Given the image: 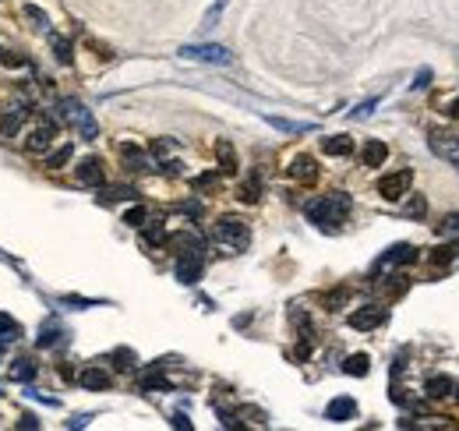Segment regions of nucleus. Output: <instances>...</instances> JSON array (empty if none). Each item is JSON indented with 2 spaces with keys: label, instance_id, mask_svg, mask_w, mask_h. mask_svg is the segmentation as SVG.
<instances>
[{
  "label": "nucleus",
  "instance_id": "nucleus-32",
  "mask_svg": "<svg viewBox=\"0 0 459 431\" xmlns=\"http://www.w3.org/2000/svg\"><path fill=\"white\" fill-rule=\"evenodd\" d=\"M57 339H60V332L50 325V329H43V336H39V346H53Z\"/></svg>",
  "mask_w": 459,
  "mask_h": 431
},
{
  "label": "nucleus",
  "instance_id": "nucleus-23",
  "mask_svg": "<svg viewBox=\"0 0 459 431\" xmlns=\"http://www.w3.org/2000/svg\"><path fill=\"white\" fill-rule=\"evenodd\" d=\"M367 364H371V361H367V353H354V357H347V364H343V368H347V375H357V378H364V375H367Z\"/></svg>",
  "mask_w": 459,
  "mask_h": 431
},
{
  "label": "nucleus",
  "instance_id": "nucleus-5",
  "mask_svg": "<svg viewBox=\"0 0 459 431\" xmlns=\"http://www.w3.org/2000/svg\"><path fill=\"white\" fill-rule=\"evenodd\" d=\"M410 184H413V174H410V170H396V174H389V177L378 181V195H381L385 202H399V198L410 191Z\"/></svg>",
  "mask_w": 459,
  "mask_h": 431
},
{
  "label": "nucleus",
  "instance_id": "nucleus-11",
  "mask_svg": "<svg viewBox=\"0 0 459 431\" xmlns=\"http://www.w3.org/2000/svg\"><path fill=\"white\" fill-rule=\"evenodd\" d=\"M354 410H357V403H354L350 396H339V400H332V403L325 407V417H329V421H336V425H343V421H350V417H354Z\"/></svg>",
  "mask_w": 459,
  "mask_h": 431
},
{
  "label": "nucleus",
  "instance_id": "nucleus-3",
  "mask_svg": "<svg viewBox=\"0 0 459 431\" xmlns=\"http://www.w3.org/2000/svg\"><path fill=\"white\" fill-rule=\"evenodd\" d=\"M60 120H64V124H71V127H78L85 142H95V134H99V127H95L92 113L82 107L78 100H64V103H60Z\"/></svg>",
  "mask_w": 459,
  "mask_h": 431
},
{
  "label": "nucleus",
  "instance_id": "nucleus-2",
  "mask_svg": "<svg viewBox=\"0 0 459 431\" xmlns=\"http://www.w3.org/2000/svg\"><path fill=\"white\" fill-rule=\"evenodd\" d=\"M216 240L226 244L230 251H244L251 244V230H248V223L241 216H223L216 223Z\"/></svg>",
  "mask_w": 459,
  "mask_h": 431
},
{
  "label": "nucleus",
  "instance_id": "nucleus-25",
  "mask_svg": "<svg viewBox=\"0 0 459 431\" xmlns=\"http://www.w3.org/2000/svg\"><path fill=\"white\" fill-rule=\"evenodd\" d=\"M71 152H75L71 145H60L57 152H50V156H46V166H50V170H60V166L71 159Z\"/></svg>",
  "mask_w": 459,
  "mask_h": 431
},
{
  "label": "nucleus",
  "instance_id": "nucleus-16",
  "mask_svg": "<svg viewBox=\"0 0 459 431\" xmlns=\"http://www.w3.org/2000/svg\"><path fill=\"white\" fill-rule=\"evenodd\" d=\"M216 156H219V166H223L226 174H233V170H237V152H233V145H230L226 138H219V142H216Z\"/></svg>",
  "mask_w": 459,
  "mask_h": 431
},
{
  "label": "nucleus",
  "instance_id": "nucleus-17",
  "mask_svg": "<svg viewBox=\"0 0 459 431\" xmlns=\"http://www.w3.org/2000/svg\"><path fill=\"white\" fill-rule=\"evenodd\" d=\"M385 156H389V145L385 142H367L364 145V166H381L385 163Z\"/></svg>",
  "mask_w": 459,
  "mask_h": 431
},
{
  "label": "nucleus",
  "instance_id": "nucleus-15",
  "mask_svg": "<svg viewBox=\"0 0 459 431\" xmlns=\"http://www.w3.org/2000/svg\"><path fill=\"white\" fill-rule=\"evenodd\" d=\"M413 258H417V251L410 244H396V248H389V255L381 258V265H410Z\"/></svg>",
  "mask_w": 459,
  "mask_h": 431
},
{
  "label": "nucleus",
  "instance_id": "nucleus-29",
  "mask_svg": "<svg viewBox=\"0 0 459 431\" xmlns=\"http://www.w3.org/2000/svg\"><path fill=\"white\" fill-rule=\"evenodd\" d=\"M438 233H442V237H456L459 233V216H449V219L438 226Z\"/></svg>",
  "mask_w": 459,
  "mask_h": 431
},
{
  "label": "nucleus",
  "instance_id": "nucleus-33",
  "mask_svg": "<svg viewBox=\"0 0 459 431\" xmlns=\"http://www.w3.org/2000/svg\"><path fill=\"white\" fill-rule=\"evenodd\" d=\"M25 14H28V18H32V21H36L39 28H46V14H43L39 7H32V4H28V7H25Z\"/></svg>",
  "mask_w": 459,
  "mask_h": 431
},
{
  "label": "nucleus",
  "instance_id": "nucleus-9",
  "mask_svg": "<svg viewBox=\"0 0 459 431\" xmlns=\"http://www.w3.org/2000/svg\"><path fill=\"white\" fill-rule=\"evenodd\" d=\"M50 142H53V124H50V120H43L39 127H32V134H28L25 149H28V152H46V149H50Z\"/></svg>",
  "mask_w": 459,
  "mask_h": 431
},
{
  "label": "nucleus",
  "instance_id": "nucleus-13",
  "mask_svg": "<svg viewBox=\"0 0 459 431\" xmlns=\"http://www.w3.org/2000/svg\"><path fill=\"white\" fill-rule=\"evenodd\" d=\"M453 378H445V375H431L428 382H424V393L431 396V400H445V396H453Z\"/></svg>",
  "mask_w": 459,
  "mask_h": 431
},
{
  "label": "nucleus",
  "instance_id": "nucleus-30",
  "mask_svg": "<svg viewBox=\"0 0 459 431\" xmlns=\"http://www.w3.org/2000/svg\"><path fill=\"white\" fill-rule=\"evenodd\" d=\"M223 7H226V0H219V4H212V7H209V14H205V28H212V25H216V18L223 14Z\"/></svg>",
  "mask_w": 459,
  "mask_h": 431
},
{
  "label": "nucleus",
  "instance_id": "nucleus-36",
  "mask_svg": "<svg viewBox=\"0 0 459 431\" xmlns=\"http://www.w3.org/2000/svg\"><path fill=\"white\" fill-rule=\"evenodd\" d=\"M431 85V71H421L417 78H413V89H428Z\"/></svg>",
  "mask_w": 459,
  "mask_h": 431
},
{
  "label": "nucleus",
  "instance_id": "nucleus-26",
  "mask_svg": "<svg viewBox=\"0 0 459 431\" xmlns=\"http://www.w3.org/2000/svg\"><path fill=\"white\" fill-rule=\"evenodd\" d=\"M241 198H244V202H258V177H251V181L241 188Z\"/></svg>",
  "mask_w": 459,
  "mask_h": 431
},
{
  "label": "nucleus",
  "instance_id": "nucleus-40",
  "mask_svg": "<svg viewBox=\"0 0 459 431\" xmlns=\"http://www.w3.org/2000/svg\"><path fill=\"white\" fill-rule=\"evenodd\" d=\"M174 428H191V421H187V417H184V414H174Z\"/></svg>",
  "mask_w": 459,
  "mask_h": 431
},
{
  "label": "nucleus",
  "instance_id": "nucleus-38",
  "mask_svg": "<svg viewBox=\"0 0 459 431\" xmlns=\"http://www.w3.org/2000/svg\"><path fill=\"white\" fill-rule=\"evenodd\" d=\"M145 237H149V240H156V244H159V240H163V230H159V226H152V230H145Z\"/></svg>",
  "mask_w": 459,
  "mask_h": 431
},
{
  "label": "nucleus",
  "instance_id": "nucleus-37",
  "mask_svg": "<svg viewBox=\"0 0 459 431\" xmlns=\"http://www.w3.org/2000/svg\"><path fill=\"white\" fill-rule=\"evenodd\" d=\"M216 184V174H201L198 181H194V188H212Z\"/></svg>",
  "mask_w": 459,
  "mask_h": 431
},
{
  "label": "nucleus",
  "instance_id": "nucleus-1",
  "mask_svg": "<svg viewBox=\"0 0 459 431\" xmlns=\"http://www.w3.org/2000/svg\"><path fill=\"white\" fill-rule=\"evenodd\" d=\"M347 213H350V198H347L343 191L307 202V219H311L315 226H322V230H336V226L347 219Z\"/></svg>",
  "mask_w": 459,
  "mask_h": 431
},
{
  "label": "nucleus",
  "instance_id": "nucleus-8",
  "mask_svg": "<svg viewBox=\"0 0 459 431\" xmlns=\"http://www.w3.org/2000/svg\"><path fill=\"white\" fill-rule=\"evenodd\" d=\"M198 276H201V255L198 251H187L181 262H177V280L181 283H198Z\"/></svg>",
  "mask_w": 459,
  "mask_h": 431
},
{
  "label": "nucleus",
  "instance_id": "nucleus-21",
  "mask_svg": "<svg viewBox=\"0 0 459 431\" xmlns=\"http://www.w3.org/2000/svg\"><path fill=\"white\" fill-rule=\"evenodd\" d=\"M120 156L127 159V166H131V170H149V159L142 156V149H134V145H120Z\"/></svg>",
  "mask_w": 459,
  "mask_h": 431
},
{
  "label": "nucleus",
  "instance_id": "nucleus-41",
  "mask_svg": "<svg viewBox=\"0 0 459 431\" xmlns=\"http://www.w3.org/2000/svg\"><path fill=\"white\" fill-rule=\"evenodd\" d=\"M449 113H453V117H459V96L453 100V103H449Z\"/></svg>",
  "mask_w": 459,
  "mask_h": 431
},
{
  "label": "nucleus",
  "instance_id": "nucleus-19",
  "mask_svg": "<svg viewBox=\"0 0 459 431\" xmlns=\"http://www.w3.org/2000/svg\"><path fill=\"white\" fill-rule=\"evenodd\" d=\"M273 127H279V131H286V134H304V131H311L315 124H300V120H283V117H265Z\"/></svg>",
  "mask_w": 459,
  "mask_h": 431
},
{
  "label": "nucleus",
  "instance_id": "nucleus-28",
  "mask_svg": "<svg viewBox=\"0 0 459 431\" xmlns=\"http://www.w3.org/2000/svg\"><path fill=\"white\" fill-rule=\"evenodd\" d=\"M124 223H127V226H145V209H142V206H134L131 213L124 216Z\"/></svg>",
  "mask_w": 459,
  "mask_h": 431
},
{
  "label": "nucleus",
  "instance_id": "nucleus-14",
  "mask_svg": "<svg viewBox=\"0 0 459 431\" xmlns=\"http://www.w3.org/2000/svg\"><path fill=\"white\" fill-rule=\"evenodd\" d=\"M322 152L325 156H350L354 152V142L347 134H332V138H322Z\"/></svg>",
  "mask_w": 459,
  "mask_h": 431
},
{
  "label": "nucleus",
  "instance_id": "nucleus-6",
  "mask_svg": "<svg viewBox=\"0 0 459 431\" xmlns=\"http://www.w3.org/2000/svg\"><path fill=\"white\" fill-rule=\"evenodd\" d=\"M431 149L435 156L449 159V163H459V134L456 131H431Z\"/></svg>",
  "mask_w": 459,
  "mask_h": 431
},
{
  "label": "nucleus",
  "instance_id": "nucleus-27",
  "mask_svg": "<svg viewBox=\"0 0 459 431\" xmlns=\"http://www.w3.org/2000/svg\"><path fill=\"white\" fill-rule=\"evenodd\" d=\"M134 191L131 188H110V191H102V202H117V198H131Z\"/></svg>",
  "mask_w": 459,
  "mask_h": 431
},
{
  "label": "nucleus",
  "instance_id": "nucleus-18",
  "mask_svg": "<svg viewBox=\"0 0 459 431\" xmlns=\"http://www.w3.org/2000/svg\"><path fill=\"white\" fill-rule=\"evenodd\" d=\"M78 382H82L85 389H106V385H110V375H106L102 368H85V371L78 375Z\"/></svg>",
  "mask_w": 459,
  "mask_h": 431
},
{
  "label": "nucleus",
  "instance_id": "nucleus-20",
  "mask_svg": "<svg viewBox=\"0 0 459 431\" xmlns=\"http://www.w3.org/2000/svg\"><path fill=\"white\" fill-rule=\"evenodd\" d=\"M21 120H25V110H14V113H4L0 117V134L4 138H11L18 127H21Z\"/></svg>",
  "mask_w": 459,
  "mask_h": 431
},
{
  "label": "nucleus",
  "instance_id": "nucleus-12",
  "mask_svg": "<svg viewBox=\"0 0 459 431\" xmlns=\"http://www.w3.org/2000/svg\"><path fill=\"white\" fill-rule=\"evenodd\" d=\"M78 181H82V184H92V188L102 184V163H99L95 156H89V159L78 163Z\"/></svg>",
  "mask_w": 459,
  "mask_h": 431
},
{
  "label": "nucleus",
  "instance_id": "nucleus-35",
  "mask_svg": "<svg viewBox=\"0 0 459 431\" xmlns=\"http://www.w3.org/2000/svg\"><path fill=\"white\" fill-rule=\"evenodd\" d=\"M378 107V100H367V103H361V107L354 110V117H357V120H361V117H367V113H371V110Z\"/></svg>",
  "mask_w": 459,
  "mask_h": 431
},
{
  "label": "nucleus",
  "instance_id": "nucleus-10",
  "mask_svg": "<svg viewBox=\"0 0 459 431\" xmlns=\"http://www.w3.org/2000/svg\"><path fill=\"white\" fill-rule=\"evenodd\" d=\"M290 177H293V181L311 184V181L318 177V163H315L311 156H293V163H290Z\"/></svg>",
  "mask_w": 459,
  "mask_h": 431
},
{
  "label": "nucleus",
  "instance_id": "nucleus-31",
  "mask_svg": "<svg viewBox=\"0 0 459 431\" xmlns=\"http://www.w3.org/2000/svg\"><path fill=\"white\" fill-rule=\"evenodd\" d=\"M53 46H57V60H71V43H64V39H53Z\"/></svg>",
  "mask_w": 459,
  "mask_h": 431
},
{
  "label": "nucleus",
  "instance_id": "nucleus-7",
  "mask_svg": "<svg viewBox=\"0 0 459 431\" xmlns=\"http://www.w3.org/2000/svg\"><path fill=\"white\" fill-rule=\"evenodd\" d=\"M381 322H385V308H378V304H364V308H357V312L350 315V325H354V329H361V332L378 329Z\"/></svg>",
  "mask_w": 459,
  "mask_h": 431
},
{
  "label": "nucleus",
  "instance_id": "nucleus-22",
  "mask_svg": "<svg viewBox=\"0 0 459 431\" xmlns=\"http://www.w3.org/2000/svg\"><path fill=\"white\" fill-rule=\"evenodd\" d=\"M18 336H21V325L14 322L11 315L0 312V343H11V339H18Z\"/></svg>",
  "mask_w": 459,
  "mask_h": 431
},
{
  "label": "nucleus",
  "instance_id": "nucleus-24",
  "mask_svg": "<svg viewBox=\"0 0 459 431\" xmlns=\"http://www.w3.org/2000/svg\"><path fill=\"white\" fill-rule=\"evenodd\" d=\"M36 375V364H28V361H14L11 364V382H28Z\"/></svg>",
  "mask_w": 459,
  "mask_h": 431
},
{
  "label": "nucleus",
  "instance_id": "nucleus-4",
  "mask_svg": "<svg viewBox=\"0 0 459 431\" xmlns=\"http://www.w3.org/2000/svg\"><path fill=\"white\" fill-rule=\"evenodd\" d=\"M184 60H201V64H230V50L219 46V43H191V46H181Z\"/></svg>",
  "mask_w": 459,
  "mask_h": 431
},
{
  "label": "nucleus",
  "instance_id": "nucleus-34",
  "mask_svg": "<svg viewBox=\"0 0 459 431\" xmlns=\"http://www.w3.org/2000/svg\"><path fill=\"white\" fill-rule=\"evenodd\" d=\"M453 251H456V248H438V255H435V265H449V262H453Z\"/></svg>",
  "mask_w": 459,
  "mask_h": 431
},
{
  "label": "nucleus",
  "instance_id": "nucleus-39",
  "mask_svg": "<svg viewBox=\"0 0 459 431\" xmlns=\"http://www.w3.org/2000/svg\"><path fill=\"white\" fill-rule=\"evenodd\" d=\"M18 428H39V421H36V417H28V414H25V417H21V421H18Z\"/></svg>",
  "mask_w": 459,
  "mask_h": 431
}]
</instances>
